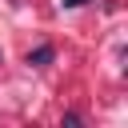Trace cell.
<instances>
[{
  "label": "cell",
  "instance_id": "1",
  "mask_svg": "<svg viewBox=\"0 0 128 128\" xmlns=\"http://www.w3.org/2000/svg\"><path fill=\"white\" fill-rule=\"evenodd\" d=\"M52 56H56V48H52V44H40L36 52H28V64H36V68H44V64L52 60Z\"/></svg>",
  "mask_w": 128,
  "mask_h": 128
},
{
  "label": "cell",
  "instance_id": "2",
  "mask_svg": "<svg viewBox=\"0 0 128 128\" xmlns=\"http://www.w3.org/2000/svg\"><path fill=\"white\" fill-rule=\"evenodd\" d=\"M64 4H68V8H80V4H88V0H64Z\"/></svg>",
  "mask_w": 128,
  "mask_h": 128
}]
</instances>
